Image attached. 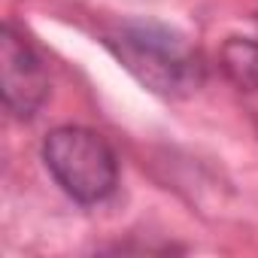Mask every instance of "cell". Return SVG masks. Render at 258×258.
I'll list each match as a JSON object with an SVG mask.
<instances>
[{
  "label": "cell",
  "instance_id": "277c9868",
  "mask_svg": "<svg viewBox=\"0 0 258 258\" xmlns=\"http://www.w3.org/2000/svg\"><path fill=\"white\" fill-rule=\"evenodd\" d=\"M219 61L225 76L243 88V91H255L258 88V43L249 37H228L219 49Z\"/></svg>",
  "mask_w": 258,
  "mask_h": 258
},
{
  "label": "cell",
  "instance_id": "6da1fadb",
  "mask_svg": "<svg viewBox=\"0 0 258 258\" xmlns=\"http://www.w3.org/2000/svg\"><path fill=\"white\" fill-rule=\"evenodd\" d=\"M103 43L140 85L161 97H188L204 85L198 49L161 22H121Z\"/></svg>",
  "mask_w": 258,
  "mask_h": 258
},
{
  "label": "cell",
  "instance_id": "7a4b0ae2",
  "mask_svg": "<svg viewBox=\"0 0 258 258\" xmlns=\"http://www.w3.org/2000/svg\"><path fill=\"white\" fill-rule=\"evenodd\" d=\"M43 164L61 191L79 204L106 201L118 182V164L109 143L79 124H61L46 134Z\"/></svg>",
  "mask_w": 258,
  "mask_h": 258
},
{
  "label": "cell",
  "instance_id": "3957f363",
  "mask_svg": "<svg viewBox=\"0 0 258 258\" xmlns=\"http://www.w3.org/2000/svg\"><path fill=\"white\" fill-rule=\"evenodd\" d=\"M0 82L4 103L16 118H31L49 97V76L40 55L10 25L0 31Z\"/></svg>",
  "mask_w": 258,
  "mask_h": 258
}]
</instances>
